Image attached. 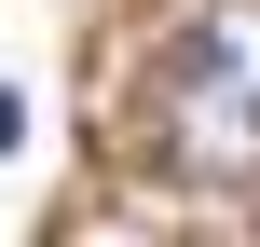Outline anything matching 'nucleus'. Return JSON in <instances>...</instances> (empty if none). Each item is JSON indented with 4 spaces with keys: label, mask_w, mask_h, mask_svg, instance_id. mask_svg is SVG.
Wrapping results in <instances>:
<instances>
[{
    "label": "nucleus",
    "mask_w": 260,
    "mask_h": 247,
    "mask_svg": "<svg viewBox=\"0 0 260 247\" xmlns=\"http://www.w3.org/2000/svg\"><path fill=\"white\" fill-rule=\"evenodd\" d=\"M165 151L192 179H260V0H206L165 55Z\"/></svg>",
    "instance_id": "1"
},
{
    "label": "nucleus",
    "mask_w": 260,
    "mask_h": 247,
    "mask_svg": "<svg viewBox=\"0 0 260 247\" xmlns=\"http://www.w3.org/2000/svg\"><path fill=\"white\" fill-rule=\"evenodd\" d=\"M14 124H27V110H14V83H0V151H14Z\"/></svg>",
    "instance_id": "2"
}]
</instances>
